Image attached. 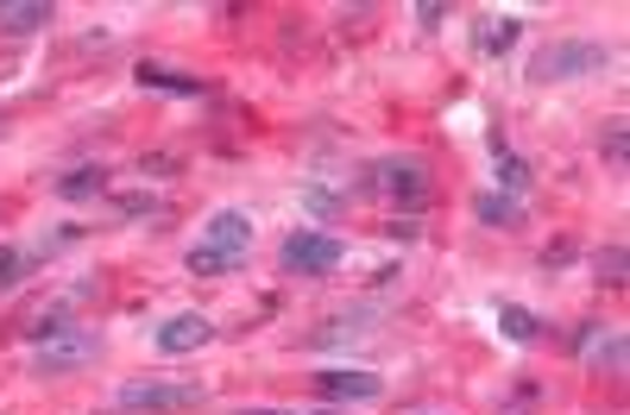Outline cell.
I'll list each match as a JSON object with an SVG mask.
<instances>
[{
  "label": "cell",
  "mask_w": 630,
  "mask_h": 415,
  "mask_svg": "<svg viewBox=\"0 0 630 415\" xmlns=\"http://www.w3.org/2000/svg\"><path fill=\"white\" fill-rule=\"evenodd\" d=\"M322 415H334V409H322Z\"/></svg>",
  "instance_id": "obj_26"
},
{
  "label": "cell",
  "mask_w": 630,
  "mask_h": 415,
  "mask_svg": "<svg viewBox=\"0 0 630 415\" xmlns=\"http://www.w3.org/2000/svg\"><path fill=\"white\" fill-rule=\"evenodd\" d=\"M57 196H64V201H88V196H108V164H83V171L57 176Z\"/></svg>",
  "instance_id": "obj_13"
},
{
  "label": "cell",
  "mask_w": 630,
  "mask_h": 415,
  "mask_svg": "<svg viewBox=\"0 0 630 415\" xmlns=\"http://www.w3.org/2000/svg\"><path fill=\"white\" fill-rule=\"evenodd\" d=\"M51 0H0V32H13V39H32V32H44L51 25Z\"/></svg>",
  "instance_id": "obj_11"
},
{
  "label": "cell",
  "mask_w": 630,
  "mask_h": 415,
  "mask_svg": "<svg viewBox=\"0 0 630 415\" xmlns=\"http://www.w3.org/2000/svg\"><path fill=\"white\" fill-rule=\"evenodd\" d=\"M618 64L606 44H592V39H555L530 64V83H587V76H606V69Z\"/></svg>",
  "instance_id": "obj_1"
},
{
  "label": "cell",
  "mask_w": 630,
  "mask_h": 415,
  "mask_svg": "<svg viewBox=\"0 0 630 415\" xmlns=\"http://www.w3.org/2000/svg\"><path fill=\"white\" fill-rule=\"evenodd\" d=\"M239 415H284V409H239Z\"/></svg>",
  "instance_id": "obj_25"
},
{
  "label": "cell",
  "mask_w": 630,
  "mask_h": 415,
  "mask_svg": "<svg viewBox=\"0 0 630 415\" xmlns=\"http://www.w3.org/2000/svg\"><path fill=\"white\" fill-rule=\"evenodd\" d=\"M473 215H479V227H523V201L517 196H504V189H485V196H473Z\"/></svg>",
  "instance_id": "obj_12"
},
{
  "label": "cell",
  "mask_w": 630,
  "mask_h": 415,
  "mask_svg": "<svg viewBox=\"0 0 630 415\" xmlns=\"http://www.w3.org/2000/svg\"><path fill=\"white\" fill-rule=\"evenodd\" d=\"M592 264H599V284H624V245H606Z\"/></svg>",
  "instance_id": "obj_22"
},
{
  "label": "cell",
  "mask_w": 630,
  "mask_h": 415,
  "mask_svg": "<svg viewBox=\"0 0 630 415\" xmlns=\"http://www.w3.org/2000/svg\"><path fill=\"white\" fill-rule=\"evenodd\" d=\"M523 39V20H492V25H479V57H504L511 44Z\"/></svg>",
  "instance_id": "obj_15"
},
{
  "label": "cell",
  "mask_w": 630,
  "mask_h": 415,
  "mask_svg": "<svg viewBox=\"0 0 630 415\" xmlns=\"http://www.w3.org/2000/svg\"><path fill=\"white\" fill-rule=\"evenodd\" d=\"M372 328H378V308H372V303L341 308V315H334L328 328H316V334H309V347H316V352H328V347H348V340L360 347V340H366Z\"/></svg>",
  "instance_id": "obj_8"
},
{
  "label": "cell",
  "mask_w": 630,
  "mask_h": 415,
  "mask_svg": "<svg viewBox=\"0 0 630 415\" xmlns=\"http://www.w3.org/2000/svg\"><path fill=\"white\" fill-rule=\"evenodd\" d=\"M341 259H348V245L334 240V233H316V227H297V233L278 245V271L284 277H328Z\"/></svg>",
  "instance_id": "obj_2"
},
{
  "label": "cell",
  "mask_w": 630,
  "mask_h": 415,
  "mask_svg": "<svg viewBox=\"0 0 630 415\" xmlns=\"http://www.w3.org/2000/svg\"><path fill=\"white\" fill-rule=\"evenodd\" d=\"M120 415H177V409H196L202 384H164V378H139V384H120Z\"/></svg>",
  "instance_id": "obj_3"
},
{
  "label": "cell",
  "mask_w": 630,
  "mask_h": 415,
  "mask_svg": "<svg viewBox=\"0 0 630 415\" xmlns=\"http://www.w3.org/2000/svg\"><path fill=\"white\" fill-rule=\"evenodd\" d=\"M202 245H215V252H227L234 264H246V259H253V215L221 208V215L202 227Z\"/></svg>",
  "instance_id": "obj_7"
},
{
  "label": "cell",
  "mask_w": 630,
  "mask_h": 415,
  "mask_svg": "<svg viewBox=\"0 0 630 415\" xmlns=\"http://www.w3.org/2000/svg\"><path fill=\"white\" fill-rule=\"evenodd\" d=\"M25 271H32V252H20V245H0V296H7V290H20Z\"/></svg>",
  "instance_id": "obj_19"
},
{
  "label": "cell",
  "mask_w": 630,
  "mask_h": 415,
  "mask_svg": "<svg viewBox=\"0 0 630 415\" xmlns=\"http://www.w3.org/2000/svg\"><path fill=\"white\" fill-rule=\"evenodd\" d=\"M448 13H455L448 0H423V7H416V20H423V32H435V25L448 20Z\"/></svg>",
  "instance_id": "obj_23"
},
{
  "label": "cell",
  "mask_w": 630,
  "mask_h": 415,
  "mask_svg": "<svg viewBox=\"0 0 630 415\" xmlns=\"http://www.w3.org/2000/svg\"><path fill=\"white\" fill-rule=\"evenodd\" d=\"M378 189H385V196L392 201H423V189H429V171H423V164H416V157H385V164H378Z\"/></svg>",
  "instance_id": "obj_10"
},
{
  "label": "cell",
  "mask_w": 630,
  "mask_h": 415,
  "mask_svg": "<svg viewBox=\"0 0 630 415\" xmlns=\"http://www.w3.org/2000/svg\"><path fill=\"white\" fill-rule=\"evenodd\" d=\"M102 359V340L95 334H76V328H64V334H51V340H39V352H32V372H83V365H95Z\"/></svg>",
  "instance_id": "obj_4"
},
{
  "label": "cell",
  "mask_w": 630,
  "mask_h": 415,
  "mask_svg": "<svg viewBox=\"0 0 630 415\" xmlns=\"http://www.w3.org/2000/svg\"><path fill=\"white\" fill-rule=\"evenodd\" d=\"M624 359H630L624 328H592L587 340H580V365L599 372V378H618V372H624Z\"/></svg>",
  "instance_id": "obj_9"
},
{
  "label": "cell",
  "mask_w": 630,
  "mask_h": 415,
  "mask_svg": "<svg viewBox=\"0 0 630 415\" xmlns=\"http://www.w3.org/2000/svg\"><path fill=\"white\" fill-rule=\"evenodd\" d=\"M606 157H611V171H624V120L606 132Z\"/></svg>",
  "instance_id": "obj_24"
},
{
  "label": "cell",
  "mask_w": 630,
  "mask_h": 415,
  "mask_svg": "<svg viewBox=\"0 0 630 415\" xmlns=\"http://www.w3.org/2000/svg\"><path fill=\"white\" fill-rule=\"evenodd\" d=\"M190 271H196V277H227V271H239L234 259H227V252H215V245H190Z\"/></svg>",
  "instance_id": "obj_18"
},
{
  "label": "cell",
  "mask_w": 630,
  "mask_h": 415,
  "mask_svg": "<svg viewBox=\"0 0 630 415\" xmlns=\"http://www.w3.org/2000/svg\"><path fill=\"white\" fill-rule=\"evenodd\" d=\"M70 328V308L64 303H51V308H39V321H32V340H51V334H64Z\"/></svg>",
  "instance_id": "obj_21"
},
{
  "label": "cell",
  "mask_w": 630,
  "mask_h": 415,
  "mask_svg": "<svg viewBox=\"0 0 630 415\" xmlns=\"http://www.w3.org/2000/svg\"><path fill=\"white\" fill-rule=\"evenodd\" d=\"M303 208H309V215H328V220H334L341 208H348V196H341L328 176H309V183H303Z\"/></svg>",
  "instance_id": "obj_14"
},
{
  "label": "cell",
  "mask_w": 630,
  "mask_h": 415,
  "mask_svg": "<svg viewBox=\"0 0 630 415\" xmlns=\"http://www.w3.org/2000/svg\"><path fill=\"white\" fill-rule=\"evenodd\" d=\"M499 183H504V196H517V201H523V189H530V171H523V157H517V152H499Z\"/></svg>",
  "instance_id": "obj_20"
},
{
  "label": "cell",
  "mask_w": 630,
  "mask_h": 415,
  "mask_svg": "<svg viewBox=\"0 0 630 415\" xmlns=\"http://www.w3.org/2000/svg\"><path fill=\"white\" fill-rule=\"evenodd\" d=\"M139 88H164V95H202L196 76H171V69H158V64H139Z\"/></svg>",
  "instance_id": "obj_16"
},
{
  "label": "cell",
  "mask_w": 630,
  "mask_h": 415,
  "mask_svg": "<svg viewBox=\"0 0 630 415\" xmlns=\"http://www.w3.org/2000/svg\"><path fill=\"white\" fill-rule=\"evenodd\" d=\"M499 328L511 334L517 347H530V340L543 334V328H536V315H530V308H523V303H504V308H499Z\"/></svg>",
  "instance_id": "obj_17"
},
{
  "label": "cell",
  "mask_w": 630,
  "mask_h": 415,
  "mask_svg": "<svg viewBox=\"0 0 630 415\" xmlns=\"http://www.w3.org/2000/svg\"><path fill=\"white\" fill-rule=\"evenodd\" d=\"M316 391H322L328 403H378V396H385V378L366 372V365H322V372H316Z\"/></svg>",
  "instance_id": "obj_5"
},
{
  "label": "cell",
  "mask_w": 630,
  "mask_h": 415,
  "mask_svg": "<svg viewBox=\"0 0 630 415\" xmlns=\"http://www.w3.org/2000/svg\"><path fill=\"white\" fill-rule=\"evenodd\" d=\"M209 340H215V321H209V315H164V321H158V334H152V347L164 352V359L202 352Z\"/></svg>",
  "instance_id": "obj_6"
}]
</instances>
